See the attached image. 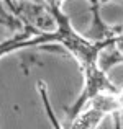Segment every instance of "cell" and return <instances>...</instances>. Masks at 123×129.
<instances>
[{
    "instance_id": "obj_2",
    "label": "cell",
    "mask_w": 123,
    "mask_h": 129,
    "mask_svg": "<svg viewBox=\"0 0 123 129\" xmlns=\"http://www.w3.org/2000/svg\"><path fill=\"white\" fill-rule=\"evenodd\" d=\"M41 39L39 38H35V39H30V41H23V36L16 39H12V41H5L0 44V57L5 56V54L12 52L15 49H20V47H26V46H35V44H39Z\"/></svg>"
},
{
    "instance_id": "obj_1",
    "label": "cell",
    "mask_w": 123,
    "mask_h": 129,
    "mask_svg": "<svg viewBox=\"0 0 123 129\" xmlns=\"http://www.w3.org/2000/svg\"><path fill=\"white\" fill-rule=\"evenodd\" d=\"M39 91V96L43 100L44 110L46 114L49 118L51 124L54 126V129H97L98 124L104 121L105 116H113L115 118V129H121V123H120V113L123 111V91L120 93H104L98 95V96L92 98L89 101V106L84 108L79 114L72 118V123L67 127H63L59 124V121L56 119L53 113V108H51L49 98H48V90H46V83L44 82H38L36 83Z\"/></svg>"
}]
</instances>
